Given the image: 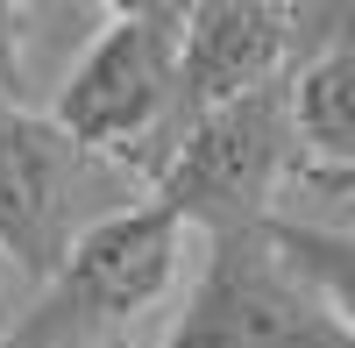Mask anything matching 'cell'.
Here are the masks:
<instances>
[{"mask_svg": "<svg viewBox=\"0 0 355 348\" xmlns=\"http://www.w3.org/2000/svg\"><path fill=\"white\" fill-rule=\"evenodd\" d=\"M284 185H306V135L291 85H270L220 114H199L150 199H164L185 227L214 242L242 227H270Z\"/></svg>", "mask_w": 355, "mask_h": 348, "instance_id": "cell-4", "label": "cell"}, {"mask_svg": "<svg viewBox=\"0 0 355 348\" xmlns=\"http://www.w3.org/2000/svg\"><path fill=\"white\" fill-rule=\"evenodd\" d=\"M185 270V220L164 199L107 214L71 249L36 299L8 320V348H157L135 341V327L178 292Z\"/></svg>", "mask_w": 355, "mask_h": 348, "instance_id": "cell-2", "label": "cell"}, {"mask_svg": "<svg viewBox=\"0 0 355 348\" xmlns=\"http://www.w3.org/2000/svg\"><path fill=\"white\" fill-rule=\"evenodd\" d=\"M306 135V171H355V36L341 28V8H320V50L291 78Z\"/></svg>", "mask_w": 355, "mask_h": 348, "instance_id": "cell-7", "label": "cell"}, {"mask_svg": "<svg viewBox=\"0 0 355 348\" xmlns=\"http://www.w3.org/2000/svg\"><path fill=\"white\" fill-rule=\"evenodd\" d=\"M320 50V8L291 0H192L185 8V121L291 85Z\"/></svg>", "mask_w": 355, "mask_h": 348, "instance_id": "cell-6", "label": "cell"}, {"mask_svg": "<svg viewBox=\"0 0 355 348\" xmlns=\"http://www.w3.org/2000/svg\"><path fill=\"white\" fill-rule=\"evenodd\" d=\"M0 348H8V320H0Z\"/></svg>", "mask_w": 355, "mask_h": 348, "instance_id": "cell-11", "label": "cell"}, {"mask_svg": "<svg viewBox=\"0 0 355 348\" xmlns=\"http://www.w3.org/2000/svg\"><path fill=\"white\" fill-rule=\"evenodd\" d=\"M135 199H150V185L78 150L50 121V107L0 100V263H15L36 292L71 263V249L107 214Z\"/></svg>", "mask_w": 355, "mask_h": 348, "instance_id": "cell-3", "label": "cell"}, {"mask_svg": "<svg viewBox=\"0 0 355 348\" xmlns=\"http://www.w3.org/2000/svg\"><path fill=\"white\" fill-rule=\"evenodd\" d=\"M50 121L100 164L150 185L171 171L185 142V8H107L78 64L57 78Z\"/></svg>", "mask_w": 355, "mask_h": 348, "instance_id": "cell-1", "label": "cell"}, {"mask_svg": "<svg viewBox=\"0 0 355 348\" xmlns=\"http://www.w3.org/2000/svg\"><path fill=\"white\" fill-rule=\"evenodd\" d=\"M157 348H355V334L334 299L284 256L270 220L206 242L185 313Z\"/></svg>", "mask_w": 355, "mask_h": 348, "instance_id": "cell-5", "label": "cell"}, {"mask_svg": "<svg viewBox=\"0 0 355 348\" xmlns=\"http://www.w3.org/2000/svg\"><path fill=\"white\" fill-rule=\"evenodd\" d=\"M341 28H348V36H355V0H341Z\"/></svg>", "mask_w": 355, "mask_h": 348, "instance_id": "cell-10", "label": "cell"}, {"mask_svg": "<svg viewBox=\"0 0 355 348\" xmlns=\"http://www.w3.org/2000/svg\"><path fill=\"white\" fill-rule=\"evenodd\" d=\"M28 8H15V0H0V100H28Z\"/></svg>", "mask_w": 355, "mask_h": 348, "instance_id": "cell-9", "label": "cell"}, {"mask_svg": "<svg viewBox=\"0 0 355 348\" xmlns=\"http://www.w3.org/2000/svg\"><path fill=\"white\" fill-rule=\"evenodd\" d=\"M277 242H284L291 263L334 299V313L355 334V235H334V227H313V220H284L277 214Z\"/></svg>", "mask_w": 355, "mask_h": 348, "instance_id": "cell-8", "label": "cell"}]
</instances>
